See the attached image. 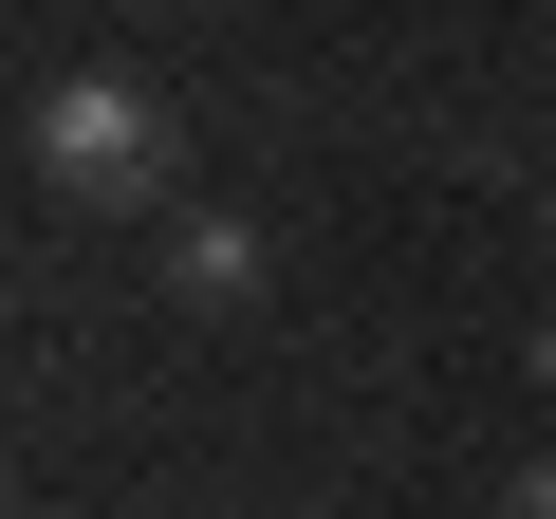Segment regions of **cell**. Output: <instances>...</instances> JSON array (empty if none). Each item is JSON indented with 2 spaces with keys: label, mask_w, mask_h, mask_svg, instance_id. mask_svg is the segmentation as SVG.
I'll return each mask as SVG.
<instances>
[{
  "label": "cell",
  "mask_w": 556,
  "mask_h": 519,
  "mask_svg": "<svg viewBox=\"0 0 556 519\" xmlns=\"http://www.w3.org/2000/svg\"><path fill=\"white\" fill-rule=\"evenodd\" d=\"M501 519H556V445H538V464H519V501H501Z\"/></svg>",
  "instance_id": "3"
},
{
  "label": "cell",
  "mask_w": 556,
  "mask_h": 519,
  "mask_svg": "<svg viewBox=\"0 0 556 519\" xmlns=\"http://www.w3.org/2000/svg\"><path fill=\"white\" fill-rule=\"evenodd\" d=\"M167 298H186V316H241V298H260V223H241V204H167Z\"/></svg>",
  "instance_id": "2"
},
{
  "label": "cell",
  "mask_w": 556,
  "mask_h": 519,
  "mask_svg": "<svg viewBox=\"0 0 556 519\" xmlns=\"http://www.w3.org/2000/svg\"><path fill=\"white\" fill-rule=\"evenodd\" d=\"M519 371H538V408H556V316H538V353H519Z\"/></svg>",
  "instance_id": "4"
},
{
  "label": "cell",
  "mask_w": 556,
  "mask_h": 519,
  "mask_svg": "<svg viewBox=\"0 0 556 519\" xmlns=\"http://www.w3.org/2000/svg\"><path fill=\"white\" fill-rule=\"evenodd\" d=\"M538 241H556V167H538Z\"/></svg>",
  "instance_id": "5"
},
{
  "label": "cell",
  "mask_w": 556,
  "mask_h": 519,
  "mask_svg": "<svg viewBox=\"0 0 556 519\" xmlns=\"http://www.w3.org/2000/svg\"><path fill=\"white\" fill-rule=\"evenodd\" d=\"M20 167L56 204H93V223H167V93L149 75H56L38 130H20Z\"/></svg>",
  "instance_id": "1"
}]
</instances>
